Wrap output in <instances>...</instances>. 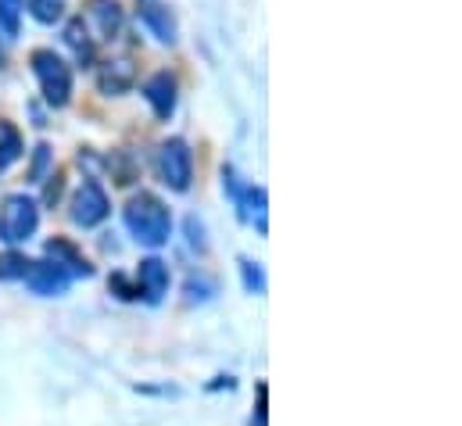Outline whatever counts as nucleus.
<instances>
[{"instance_id":"obj_1","label":"nucleus","mask_w":462,"mask_h":426,"mask_svg":"<svg viewBox=\"0 0 462 426\" xmlns=\"http://www.w3.org/2000/svg\"><path fill=\"white\" fill-rule=\"evenodd\" d=\"M122 218H125V229L133 233L136 244H143V247H162V244H169L172 215H169L162 198H154V194H147V190L133 194L129 205H125V212H122Z\"/></svg>"},{"instance_id":"obj_2","label":"nucleus","mask_w":462,"mask_h":426,"mask_svg":"<svg viewBox=\"0 0 462 426\" xmlns=\"http://www.w3.org/2000/svg\"><path fill=\"white\" fill-rule=\"evenodd\" d=\"M29 65L36 72V83H40V94H43L47 105L65 107L72 101V65L61 54L40 47V51L29 54Z\"/></svg>"},{"instance_id":"obj_3","label":"nucleus","mask_w":462,"mask_h":426,"mask_svg":"<svg viewBox=\"0 0 462 426\" xmlns=\"http://www.w3.org/2000/svg\"><path fill=\"white\" fill-rule=\"evenodd\" d=\"M154 169H158V176H162V183L169 190H176V194L190 190V180H194V151H190V144L180 140V136L165 140L158 147V154H154Z\"/></svg>"},{"instance_id":"obj_4","label":"nucleus","mask_w":462,"mask_h":426,"mask_svg":"<svg viewBox=\"0 0 462 426\" xmlns=\"http://www.w3.org/2000/svg\"><path fill=\"white\" fill-rule=\"evenodd\" d=\"M40 226V205L25 194H7L0 205V240L4 244H25Z\"/></svg>"},{"instance_id":"obj_5","label":"nucleus","mask_w":462,"mask_h":426,"mask_svg":"<svg viewBox=\"0 0 462 426\" xmlns=\"http://www.w3.org/2000/svg\"><path fill=\"white\" fill-rule=\"evenodd\" d=\"M108 212H112V201H108L105 187L97 180H87L72 198V222L83 226V229H94L108 218Z\"/></svg>"},{"instance_id":"obj_6","label":"nucleus","mask_w":462,"mask_h":426,"mask_svg":"<svg viewBox=\"0 0 462 426\" xmlns=\"http://www.w3.org/2000/svg\"><path fill=\"white\" fill-rule=\"evenodd\" d=\"M136 18L151 29V36L165 47H172L180 40V29H176V14L169 7V0H136Z\"/></svg>"},{"instance_id":"obj_7","label":"nucleus","mask_w":462,"mask_h":426,"mask_svg":"<svg viewBox=\"0 0 462 426\" xmlns=\"http://www.w3.org/2000/svg\"><path fill=\"white\" fill-rule=\"evenodd\" d=\"M25 283H29V291L40 294V298H61V294L72 287V276H69L58 262L43 258V262H32V265H29Z\"/></svg>"},{"instance_id":"obj_8","label":"nucleus","mask_w":462,"mask_h":426,"mask_svg":"<svg viewBox=\"0 0 462 426\" xmlns=\"http://www.w3.org/2000/svg\"><path fill=\"white\" fill-rule=\"evenodd\" d=\"M143 97H147L151 111H154L162 122H169L172 111H176V101H180V83H176V76H172V72H154V76L143 83Z\"/></svg>"},{"instance_id":"obj_9","label":"nucleus","mask_w":462,"mask_h":426,"mask_svg":"<svg viewBox=\"0 0 462 426\" xmlns=\"http://www.w3.org/2000/svg\"><path fill=\"white\" fill-rule=\"evenodd\" d=\"M136 291L147 305H158L169 294V265L162 258H143L136 269Z\"/></svg>"},{"instance_id":"obj_10","label":"nucleus","mask_w":462,"mask_h":426,"mask_svg":"<svg viewBox=\"0 0 462 426\" xmlns=\"http://www.w3.org/2000/svg\"><path fill=\"white\" fill-rule=\"evenodd\" d=\"M133 83H136V69H133V61H129V58L105 61V65H101V72H97V87H101V94H105V97H122V94H129V90H133Z\"/></svg>"},{"instance_id":"obj_11","label":"nucleus","mask_w":462,"mask_h":426,"mask_svg":"<svg viewBox=\"0 0 462 426\" xmlns=\"http://www.w3.org/2000/svg\"><path fill=\"white\" fill-rule=\"evenodd\" d=\"M43 251H47V258L58 262L69 276H94V265L83 258V251H79L72 240H65V236H51V240L43 244Z\"/></svg>"},{"instance_id":"obj_12","label":"nucleus","mask_w":462,"mask_h":426,"mask_svg":"<svg viewBox=\"0 0 462 426\" xmlns=\"http://www.w3.org/2000/svg\"><path fill=\"white\" fill-rule=\"evenodd\" d=\"M65 43L72 47V54H76L79 65H94L97 61V43H94V36H90V29H87L83 18H72L65 25Z\"/></svg>"},{"instance_id":"obj_13","label":"nucleus","mask_w":462,"mask_h":426,"mask_svg":"<svg viewBox=\"0 0 462 426\" xmlns=\"http://www.w3.org/2000/svg\"><path fill=\"white\" fill-rule=\"evenodd\" d=\"M87 7H90V18L97 22L101 40H116L118 32H122V7H118V0H90Z\"/></svg>"},{"instance_id":"obj_14","label":"nucleus","mask_w":462,"mask_h":426,"mask_svg":"<svg viewBox=\"0 0 462 426\" xmlns=\"http://www.w3.org/2000/svg\"><path fill=\"white\" fill-rule=\"evenodd\" d=\"M18 158H22V133H18L11 122L0 118V176H4Z\"/></svg>"},{"instance_id":"obj_15","label":"nucleus","mask_w":462,"mask_h":426,"mask_svg":"<svg viewBox=\"0 0 462 426\" xmlns=\"http://www.w3.org/2000/svg\"><path fill=\"white\" fill-rule=\"evenodd\" d=\"M25 7H29V14L40 22V25H54V22H61V14H65V0H22Z\"/></svg>"},{"instance_id":"obj_16","label":"nucleus","mask_w":462,"mask_h":426,"mask_svg":"<svg viewBox=\"0 0 462 426\" xmlns=\"http://www.w3.org/2000/svg\"><path fill=\"white\" fill-rule=\"evenodd\" d=\"M29 265H32V262H29L22 251H4V255H0V280H25Z\"/></svg>"},{"instance_id":"obj_17","label":"nucleus","mask_w":462,"mask_h":426,"mask_svg":"<svg viewBox=\"0 0 462 426\" xmlns=\"http://www.w3.org/2000/svg\"><path fill=\"white\" fill-rule=\"evenodd\" d=\"M240 276H244V291L247 294H265V273H262L258 262L240 258Z\"/></svg>"},{"instance_id":"obj_18","label":"nucleus","mask_w":462,"mask_h":426,"mask_svg":"<svg viewBox=\"0 0 462 426\" xmlns=\"http://www.w3.org/2000/svg\"><path fill=\"white\" fill-rule=\"evenodd\" d=\"M18 18H22V0H0V29L7 36H18Z\"/></svg>"},{"instance_id":"obj_19","label":"nucleus","mask_w":462,"mask_h":426,"mask_svg":"<svg viewBox=\"0 0 462 426\" xmlns=\"http://www.w3.org/2000/svg\"><path fill=\"white\" fill-rule=\"evenodd\" d=\"M47 169H51V147L36 144V154H32V165H29V183H43Z\"/></svg>"},{"instance_id":"obj_20","label":"nucleus","mask_w":462,"mask_h":426,"mask_svg":"<svg viewBox=\"0 0 462 426\" xmlns=\"http://www.w3.org/2000/svg\"><path fill=\"white\" fill-rule=\"evenodd\" d=\"M212 294H216V283H212V280H194V276L187 280V301H190V305H194V301H208Z\"/></svg>"},{"instance_id":"obj_21","label":"nucleus","mask_w":462,"mask_h":426,"mask_svg":"<svg viewBox=\"0 0 462 426\" xmlns=\"http://www.w3.org/2000/svg\"><path fill=\"white\" fill-rule=\"evenodd\" d=\"M187 240H190L194 251H205V247H208V240H205V222H201L198 215H187Z\"/></svg>"},{"instance_id":"obj_22","label":"nucleus","mask_w":462,"mask_h":426,"mask_svg":"<svg viewBox=\"0 0 462 426\" xmlns=\"http://www.w3.org/2000/svg\"><path fill=\"white\" fill-rule=\"evenodd\" d=\"M108 287H112V294H116V298H122V301H136V298H140L136 283H129L122 273H116V276L108 280Z\"/></svg>"},{"instance_id":"obj_23","label":"nucleus","mask_w":462,"mask_h":426,"mask_svg":"<svg viewBox=\"0 0 462 426\" xmlns=\"http://www.w3.org/2000/svg\"><path fill=\"white\" fill-rule=\"evenodd\" d=\"M47 180H51V183H47V194H43V201H47V205H54V201L61 198V187H65V183H61V172H51Z\"/></svg>"},{"instance_id":"obj_24","label":"nucleus","mask_w":462,"mask_h":426,"mask_svg":"<svg viewBox=\"0 0 462 426\" xmlns=\"http://www.w3.org/2000/svg\"><path fill=\"white\" fill-rule=\"evenodd\" d=\"M4 61H7V51H4V43H0V69H4Z\"/></svg>"}]
</instances>
